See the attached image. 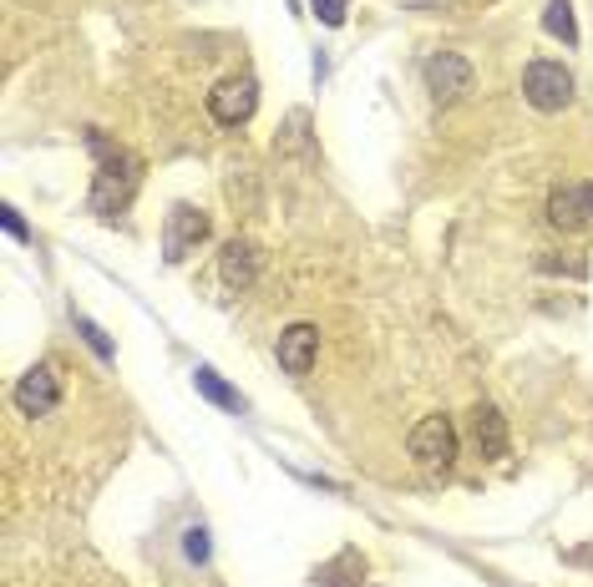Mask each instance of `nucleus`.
Here are the masks:
<instances>
[{
	"label": "nucleus",
	"mask_w": 593,
	"mask_h": 587,
	"mask_svg": "<svg viewBox=\"0 0 593 587\" xmlns=\"http://www.w3.org/2000/svg\"><path fill=\"white\" fill-rule=\"evenodd\" d=\"M254 268H259V249H254L249 238H234V243H223V279L234 284V289H249V284H254Z\"/></svg>",
	"instance_id": "nucleus-11"
},
{
	"label": "nucleus",
	"mask_w": 593,
	"mask_h": 587,
	"mask_svg": "<svg viewBox=\"0 0 593 587\" xmlns=\"http://www.w3.org/2000/svg\"><path fill=\"white\" fill-rule=\"evenodd\" d=\"M427 87L436 102H457V97L472 91V66H467L457 51H436V57L427 61Z\"/></svg>",
	"instance_id": "nucleus-8"
},
{
	"label": "nucleus",
	"mask_w": 593,
	"mask_h": 587,
	"mask_svg": "<svg viewBox=\"0 0 593 587\" xmlns=\"http://www.w3.org/2000/svg\"><path fill=\"white\" fill-rule=\"evenodd\" d=\"M472 451L482 461L507 455V426H503V415H497V405H477L472 411Z\"/></svg>",
	"instance_id": "nucleus-10"
},
{
	"label": "nucleus",
	"mask_w": 593,
	"mask_h": 587,
	"mask_svg": "<svg viewBox=\"0 0 593 587\" xmlns=\"http://www.w3.org/2000/svg\"><path fill=\"white\" fill-rule=\"evenodd\" d=\"M15 405L26 415H51L61 405V370L57 365H36L21 375L15 385Z\"/></svg>",
	"instance_id": "nucleus-7"
},
{
	"label": "nucleus",
	"mask_w": 593,
	"mask_h": 587,
	"mask_svg": "<svg viewBox=\"0 0 593 587\" xmlns=\"http://www.w3.org/2000/svg\"><path fill=\"white\" fill-rule=\"evenodd\" d=\"M91 152H97V177H91V213L112 218L133 203L137 183H143V158L127 147H112L107 137L91 133Z\"/></svg>",
	"instance_id": "nucleus-1"
},
{
	"label": "nucleus",
	"mask_w": 593,
	"mask_h": 587,
	"mask_svg": "<svg viewBox=\"0 0 593 587\" xmlns=\"http://www.w3.org/2000/svg\"><path fill=\"white\" fill-rule=\"evenodd\" d=\"M543 26H548V36H558L564 46H579V26H573V5H568V0H548Z\"/></svg>",
	"instance_id": "nucleus-14"
},
{
	"label": "nucleus",
	"mask_w": 593,
	"mask_h": 587,
	"mask_svg": "<svg viewBox=\"0 0 593 587\" xmlns=\"http://www.w3.org/2000/svg\"><path fill=\"white\" fill-rule=\"evenodd\" d=\"M76 329H82V339H87V345H91L97 354H102V360H112V354H118V350H112V339H107L102 329H97V324L87 320V314H76Z\"/></svg>",
	"instance_id": "nucleus-15"
},
{
	"label": "nucleus",
	"mask_w": 593,
	"mask_h": 587,
	"mask_svg": "<svg viewBox=\"0 0 593 587\" xmlns=\"http://www.w3.org/2000/svg\"><path fill=\"white\" fill-rule=\"evenodd\" d=\"M314 354H320V329L314 324H289L280 335V370L284 375H310Z\"/></svg>",
	"instance_id": "nucleus-9"
},
{
	"label": "nucleus",
	"mask_w": 593,
	"mask_h": 587,
	"mask_svg": "<svg viewBox=\"0 0 593 587\" xmlns=\"http://www.w3.org/2000/svg\"><path fill=\"white\" fill-rule=\"evenodd\" d=\"M548 218L564 228V234H579L593 223V183H564V188L548 192Z\"/></svg>",
	"instance_id": "nucleus-6"
},
{
	"label": "nucleus",
	"mask_w": 593,
	"mask_h": 587,
	"mask_svg": "<svg viewBox=\"0 0 593 587\" xmlns=\"http://www.w3.org/2000/svg\"><path fill=\"white\" fill-rule=\"evenodd\" d=\"M203 238H208V213L178 203L173 213H168V223H163V253H168V264H183V259H188V253H194Z\"/></svg>",
	"instance_id": "nucleus-5"
},
{
	"label": "nucleus",
	"mask_w": 593,
	"mask_h": 587,
	"mask_svg": "<svg viewBox=\"0 0 593 587\" xmlns=\"http://www.w3.org/2000/svg\"><path fill=\"white\" fill-rule=\"evenodd\" d=\"M183 552H188V562H208V532L203 527L183 532Z\"/></svg>",
	"instance_id": "nucleus-17"
},
{
	"label": "nucleus",
	"mask_w": 593,
	"mask_h": 587,
	"mask_svg": "<svg viewBox=\"0 0 593 587\" xmlns=\"http://www.w3.org/2000/svg\"><path fill=\"white\" fill-rule=\"evenodd\" d=\"M194 385H198V396H203V400H213L219 411H234V415H238V411H249V400L238 396V390H234V385H228V380H223L219 370L198 365V370H194Z\"/></svg>",
	"instance_id": "nucleus-12"
},
{
	"label": "nucleus",
	"mask_w": 593,
	"mask_h": 587,
	"mask_svg": "<svg viewBox=\"0 0 593 587\" xmlns=\"http://www.w3.org/2000/svg\"><path fill=\"white\" fill-rule=\"evenodd\" d=\"M360 573H366L360 552H341L335 562H325V567L314 573V587H360Z\"/></svg>",
	"instance_id": "nucleus-13"
},
{
	"label": "nucleus",
	"mask_w": 593,
	"mask_h": 587,
	"mask_svg": "<svg viewBox=\"0 0 593 587\" xmlns=\"http://www.w3.org/2000/svg\"><path fill=\"white\" fill-rule=\"evenodd\" d=\"M0 223H5V234H11V238H30L26 218H21V213H15V208H5V213H0Z\"/></svg>",
	"instance_id": "nucleus-18"
},
{
	"label": "nucleus",
	"mask_w": 593,
	"mask_h": 587,
	"mask_svg": "<svg viewBox=\"0 0 593 587\" xmlns=\"http://www.w3.org/2000/svg\"><path fill=\"white\" fill-rule=\"evenodd\" d=\"M254 107H259V82H254V76H228V82H219V87L208 91V112H213V122H223V127L249 122Z\"/></svg>",
	"instance_id": "nucleus-3"
},
{
	"label": "nucleus",
	"mask_w": 593,
	"mask_h": 587,
	"mask_svg": "<svg viewBox=\"0 0 593 587\" xmlns=\"http://www.w3.org/2000/svg\"><path fill=\"white\" fill-rule=\"evenodd\" d=\"M522 91H528V102H533L538 112H564V107L573 102V72H568L564 61H528Z\"/></svg>",
	"instance_id": "nucleus-2"
},
{
	"label": "nucleus",
	"mask_w": 593,
	"mask_h": 587,
	"mask_svg": "<svg viewBox=\"0 0 593 587\" xmlns=\"http://www.w3.org/2000/svg\"><path fill=\"white\" fill-rule=\"evenodd\" d=\"M411 455L431 471L452 466V461H457V430H452V421H446V415H427V421L411 430Z\"/></svg>",
	"instance_id": "nucleus-4"
},
{
	"label": "nucleus",
	"mask_w": 593,
	"mask_h": 587,
	"mask_svg": "<svg viewBox=\"0 0 593 587\" xmlns=\"http://www.w3.org/2000/svg\"><path fill=\"white\" fill-rule=\"evenodd\" d=\"M310 11L325 21V26H345V11H350V0H310Z\"/></svg>",
	"instance_id": "nucleus-16"
}]
</instances>
